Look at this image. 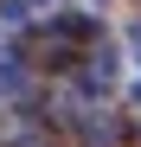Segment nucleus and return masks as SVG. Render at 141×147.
Here are the masks:
<instances>
[]
</instances>
